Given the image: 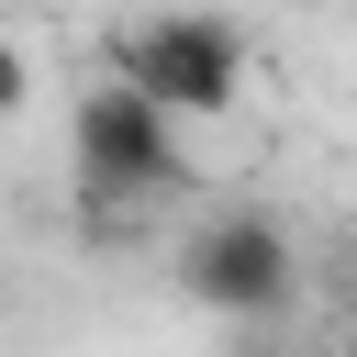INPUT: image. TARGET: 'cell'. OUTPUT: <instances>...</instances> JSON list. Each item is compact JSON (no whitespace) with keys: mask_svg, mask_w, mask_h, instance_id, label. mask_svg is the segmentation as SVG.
Listing matches in <instances>:
<instances>
[{"mask_svg":"<svg viewBox=\"0 0 357 357\" xmlns=\"http://www.w3.org/2000/svg\"><path fill=\"white\" fill-rule=\"evenodd\" d=\"M67 167H78V201H167V190H190L178 112L145 100L123 67L67 100Z\"/></svg>","mask_w":357,"mask_h":357,"instance_id":"6da1fadb","label":"cell"},{"mask_svg":"<svg viewBox=\"0 0 357 357\" xmlns=\"http://www.w3.org/2000/svg\"><path fill=\"white\" fill-rule=\"evenodd\" d=\"M112 67H123L145 100H167L178 123H223V112L245 100V78H257V45H245V22H223V11H145V22L112 33Z\"/></svg>","mask_w":357,"mask_h":357,"instance_id":"7a4b0ae2","label":"cell"},{"mask_svg":"<svg viewBox=\"0 0 357 357\" xmlns=\"http://www.w3.org/2000/svg\"><path fill=\"white\" fill-rule=\"evenodd\" d=\"M178 290L212 324H279L301 301V234L268 201H234V212H212V223L178 234Z\"/></svg>","mask_w":357,"mask_h":357,"instance_id":"3957f363","label":"cell"},{"mask_svg":"<svg viewBox=\"0 0 357 357\" xmlns=\"http://www.w3.org/2000/svg\"><path fill=\"white\" fill-rule=\"evenodd\" d=\"M33 112V56H22V33H0V123H22Z\"/></svg>","mask_w":357,"mask_h":357,"instance_id":"277c9868","label":"cell"},{"mask_svg":"<svg viewBox=\"0 0 357 357\" xmlns=\"http://www.w3.org/2000/svg\"><path fill=\"white\" fill-rule=\"evenodd\" d=\"M346 346H357V290H346Z\"/></svg>","mask_w":357,"mask_h":357,"instance_id":"5b68a950","label":"cell"}]
</instances>
